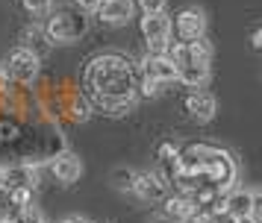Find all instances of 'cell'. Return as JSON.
I'll return each instance as SVG.
<instances>
[{"instance_id": "obj_28", "label": "cell", "mask_w": 262, "mask_h": 223, "mask_svg": "<svg viewBox=\"0 0 262 223\" xmlns=\"http://www.w3.org/2000/svg\"><path fill=\"white\" fill-rule=\"evenodd\" d=\"M253 47H256V50H262V27L253 33Z\"/></svg>"}, {"instance_id": "obj_32", "label": "cell", "mask_w": 262, "mask_h": 223, "mask_svg": "<svg viewBox=\"0 0 262 223\" xmlns=\"http://www.w3.org/2000/svg\"><path fill=\"white\" fill-rule=\"evenodd\" d=\"M45 223H48V220H45Z\"/></svg>"}, {"instance_id": "obj_29", "label": "cell", "mask_w": 262, "mask_h": 223, "mask_svg": "<svg viewBox=\"0 0 262 223\" xmlns=\"http://www.w3.org/2000/svg\"><path fill=\"white\" fill-rule=\"evenodd\" d=\"M6 82H9V77H6V70L0 68V94L6 91Z\"/></svg>"}, {"instance_id": "obj_27", "label": "cell", "mask_w": 262, "mask_h": 223, "mask_svg": "<svg viewBox=\"0 0 262 223\" xmlns=\"http://www.w3.org/2000/svg\"><path fill=\"white\" fill-rule=\"evenodd\" d=\"M59 223H89V220H85L83 214H68V217H62Z\"/></svg>"}, {"instance_id": "obj_6", "label": "cell", "mask_w": 262, "mask_h": 223, "mask_svg": "<svg viewBox=\"0 0 262 223\" xmlns=\"http://www.w3.org/2000/svg\"><path fill=\"white\" fill-rule=\"evenodd\" d=\"M133 194L144 203H162L168 197V179L159 170H144V174H136V185H133Z\"/></svg>"}, {"instance_id": "obj_20", "label": "cell", "mask_w": 262, "mask_h": 223, "mask_svg": "<svg viewBox=\"0 0 262 223\" xmlns=\"http://www.w3.org/2000/svg\"><path fill=\"white\" fill-rule=\"evenodd\" d=\"M112 185L118 188V191H133V185H136V170H130V167L112 170Z\"/></svg>"}, {"instance_id": "obj_18", "label": "cell", "mask_w": 262, "mask_h": 223, "mask_svg": "<svg viewBox=\"0 0 262 223\" xmlns=\"http://www.w3.org/2000/svg\"><path fill=\"white\" fill-rule=\"evenodd\" d=\"M33 203H36V191H33V185L9 188V206H12V209H24V206H33Z\"/></svg>"}, {"instance_id": "obj_15", "label": "cell", "mask_w": 262, "mask_h": 223, "mask_svg": "<svg viewBox=\"0 0 262 223\" xmlns=\"http://www.w3.org/2000/svg\"><path fill=\"white\" fill-rule=\"evenodd\" d=\"M0 185L6 188L36 185V170L33 167H6V170H0Z\"/></svg>"}, {"instance_id": "obj_17", "label": "cell", "mask_w": 262, "mask_h": 223, "mask_svg": "<svg viewBox=\"0 0 262 223\" xmlns=\"http://www.w3.org/2000/svg\"><path fill=\"white\" fill-rule=\"evenodd\" d=\"M186 44H189L191 62H203V65H209V62H212V44L206 41V35L198 38V41H186Z\"/></svg>"}, {"instance_id": "obj_16", "label": "cell", "mask_w": 262, "mask_h": 223, "mask_svg": "<svg viewBox=\"0 0 262 223\" xmlns=\"http://www.w3.org/2000/svg\"><path fill=\"white\" fill-rule=\"evenodd\" d=\"M68 115H71V120H77V123L89 120V117H92V100H89L85 94H77V97H71Z\"/></svg>"}, {"instance_id": "obj_10", "label": "cell", "mask_w": 262, "mask_h": 223, "mask_svg": "<svg viewBox=\"0 0 262 223\" xmlns=\"http://www.w3.org/2000/svg\"><path fill=\"white\" fill-rule=\"evenodd\" d=\"M50 170H53V176L59 179L62 185H71V182H77L80 174H83V162H80V156H77V153L65 150V153H59V156L53 159Z\"/></svg>"}, {"instance_id": "obj_9", "label": "cell", "mask_w": 262, "mask_h": 223, "mask_svg": "<svg viewBox=\"0 0 262 223\" xmlns=\"http://www.w3.org/2000/svg\"><path fill=\"white\" fill-rule=\"evenodd\" d=\"M186 112H189L198 123H206V120H212L215 112H218V103H215V97L209 91H201V88H194V91L186 97Z\"/></svg>"}, {"instance_id": "obj_2", "label": "cell", "mask_w": 262, "mask_h": 223, "mask_svg": "<svg viewBox=\"0 0 262 223\" xmlns=\"http://www.w3.org/2000/svg\"><path fill=\"white\" fill-rule=\"evenodd\" d=\"M85 30H89V18L83 12H59V15L50 18L45 33H48L50 41L65 44V41H77L80 35H85Z\"/></svg>"}, {"instance_id": "obj_13", "label": "cell", "mask_w": 262, "mask_h": 223, "mask_svg": "<svg viewBox=\"0 0 262 223\" xmlns=\"http://www.w3.org/2000/svg\"><path fill=\"white\" fill-rule=\"evenodd\" d=\"M89 100H92V109H100L103 115L124 117L136 109V100L139 97H89Z\"/></svg>"}, {"instance_id": "obj_19", "label": "cell", "mask_w": 262, "mask_h": 223, "mask_svg": "<svg viewBox=\"0 0 262 223\" xmlns=\"http://www.w3.org/2000/svg\"><path fill=\"white\" fill-rule=\"evenodd\" d=\"M9 220L12 223H45V214H41V209L33 203V206H24V209H15L12 214H9Z\"/></svg>"}, {"instance_id": "obj_8", "label": "cell", "mask_w": 262, "mask_h": 223, "mask_svg": "<svg viewBox=\"0 0 262 223\" xmlns=\"http://www.w3.org/2000/svg\"><path fill=\"white\" fill-rule=\"evenodd\" d=\"M139 68H142L144 77L162 82V85H168V82H177V65H174L165 53H147Z\"/></svg>"}, {"instance_id": "obj_3", "label": "cell", "mask_w": 262, "mask_h": 223, "mask_svg": "<svg viewBox=\"0 0 262 223\" xmlns=\"http://www.w3.org/2000/svg\"><path fill=\"white\" fill-rule=\"evenodd\" d=\"M6 77L15 80L18 85H30L38 77V53H33L30 47H15L6 56Z\"/></svg>"}, {"instance_id": "obj_26", "label": "cell", "mask_w": 262, "mask_h": 223, "mask_svg": "<svg viewBox=\"0 0 262 223\" xmlns=\"http://www.w3.org/2000/svg\"><path fill=\"white\" fill-rule=\"evenodd\" d=\"M50 3H53V0H24V6L30 12H36V15H38V12H48Z\"/></svg>"}, {"instance_id": "obj_12", "label": "cell", "mask_w": 262, "mask_h": 223, "mask_svg": "<svg viewBox=\"0 0 262 223\" xmlns=\"http://www.w3.org/2000/svg\"><path fill=\"white\" fill-rule=\"evenodd\" d=\"M250 209H253V194H250V188H230L224 194V211L227 214H233V217H250Z\"/></svg>"}, {"instance_id": "obj_7", "label": "cell", "mask_w": 262, "mask_h": 223, "mask_svg": "<svg viewBox=\"0 0 262 223\" xmlns=\"http://www.w3.org/2000/svg\"><path fill=\"white\" fill-rule=\"evenodd\" d=\"M198 214V206L194 200L186 197V194H168L162 200V217L171 223H191Z\"/></svg>"}, {"instance_id": "obj_11", "label": "cell", "mask_w": 262, "mask_h": 223, "mask_svg": "<svg viewBox=\"0 0 262 223\" xmlns=\"http://www.w3.org/2000/svg\"><path fill=\"white\" fill-rule=\"evenodd\" d=\"M133 12H136V3H133V0H100L97 18H100L103 23L118 27V23H127V21H130Z\"/></svg>"}, {"instance_id": "obj_22", "label": "cell", "mask_w": 262, "mask_h": 223, "mask_svg": "<svg viewBox=\"0 0 262 223\" xmlns=\"http://www.w3.org/2000/svg\"><path fill=\"white\" fill-rule=\"evenodd\" d=\"M159 91H162V82L150 80V77H142L136 85V97H156Z\"/></svg>"}, {"instance_id": "obj_1", "label": "cell", "mask_w": 262, "mask_h": 223, "mask_svg": "<svg viewBox=\"0 0 262 223\" xmlns=\"http://www.w3.org/2000/svg\"><path fill=\"white\" fill-rule=\"evenodd\" d=\"M142 77V68L118 53L95 56L83 73L89 97H136V85Z\"/></svg>"}, {"instance_id": "obj_23", "label": "cell", "mask_w": 262, "mask_h": 223, "mask_svg": "<svg viewBox=\"0 0 262 223\" xmlns=\"http://www.w3.org/2000/svg\"><path fill=\"white\" fill-rule=\"evenodd\" d=\"M168 0H139V9L142 15H156V12H165Z\"/></svg>"}, {"instance_id": "obj_30", "label": "cell", "mask_w": 262, "mask_h": 223, "mask_svg": "<svg viewBox=\"0 0 262 223\" xmlns=\"http://www.w3.org/2000/svg\"><path fill=\"white\" fill-rule=\"evenodd\" d=\"M236 223H256V220H253V217H238Z\"/></svg>"}, {"instance_id": "obj_25", "label": "cell", "mask_w": 262, "mask_h": 223, "mask_svg": "<svg viewBox=\"0 0 262 223\" xmlns=\"http://www.w3.org/2000/svg\"><path fill=\"white\" fill-rule=\"evenodd\" d=\"M77 3V12H83V15H97L100 9V0H74Z\"/></svg>"}, {"instance_id": "obj_31", "label": "cell", "mask_w": 262, "mask_h": 223, "mask_svg": "<svg viewBox=\"0 0 262 223\" xmlns=\"http://www.w3.org/2000/svg\"><path fill=\"white\" fill-rule=\"evenodd\" d=\"M191 223H194V220H191Z\"/></svg>"}, {"instance_id": "obj_33", "label": "cell", "mask_w": 262, "mask_h": 223, "mask_svg": "<svg viewBox=\"0 0 262 223\" xmlns=\"http://www.w3.org/2000/svg\"><path fill=\"white\" fill-rule=\"evenodd\" d=\"M259 223H262V220H259Z\"/></svg>"}, {"instance_id": "obj_4", "label": "cell", "mask_w": 262, "mask_h": 223, "mask_svg": "<svg viewBox=\"0 0 262 223\" xmlns=\"http://www.w3.org/2000/svg\"><path fill=\"white\" fill-rule=\"evenodd\" d=\"M171 33L177 35V41H198L206 35V15L198 6H186L174 15L171 21Z\"/></svg>"}, {"instance_id": "obj_14", "label": "cell", "mask_w": 262, "mask_h": 223, "mask_svg": "<svg viewBox=\"0 0 262 223\" xmlns=\"http://www.w3.org/2000/svg\"><path fill=\"white\" fill-rule=\"evenodd\" d=\"M177 82L189 85V88H203L209 82V65H203V62H186V65H180Z\"/></svg>"}, {"instance_id": "obj_5", "label": "cell", "mask_w": 262, "mask_h": 223, "mask_svg": "<svg viewBox=\"0 0 262 223\" xmlns=\"http://www.w3.org/2000/svg\"><path fill=\"white\" fill-rule=\"evenodd\" d=\"M142 35H144V41H147V53H165L168 41H171V18H168L165 12L144 15Z\"/></svg>"}, {"instance_id": "obj_24", "label": "cell", "mask_w": 262, "mask_h": 223, "mask_svg": "<svg viewBox=\"0 0 262 223\" xmlns=\"http://www.w3.org/2000/svg\"><path fill=\"white\" fill-rule=\"evenodd\" d=\"M250 194H253V209H250V217L259 223L262 220V188H250Z\"/></svg>"}, {"instance_id": "obj_21", "label": "cell", "mask_w": 262, "mask_h": 223, "mask_svg": "<svg viewBox=\"0 0 262 223\" xmlns=\"http://www.w3.org/2000/svg\"><path fill=\"white\" fill-rule=\"evenodd\" d=\"M194 223H236V217L227 214L224 209H215V211H203V214H198Z\"/></svg>"}]
</instances>
